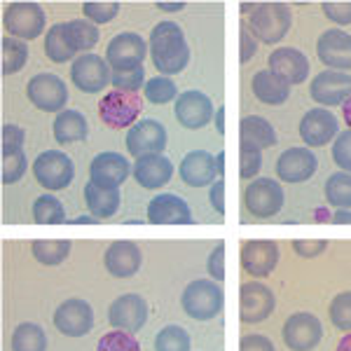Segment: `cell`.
Returning a JSON list of instances; mask_svg holds the SVG:
<instances>
[{"mask_svg": "<svg viewBox=\"0 0 351 351\" xmlns=\"http://www.w3.org/2000/svg\"><path fill=\"white\" fill-rule=\"evenodd\" d=\"M54 326L66 337H84L94 328V309L87 300L71 298L54 311Z\"/></svg>", "mask_w": 351, "mask_h": 351, "instance_id": "9a60e30c", "label": "cell"}, {"mask_svg": "<svg viewBox=\"0 0 351 351\" xmlns=\"http://www.w3.org/2000/svg\"><path fill=\"white\" fill-rule=\"evenodd\" d=\"M64 33H66L68 43H71V47L75 49V52H84V54L92 52L101 38L99 26L92 24L89 19H84V16L82 19L64 21Z\"/></svg>", "mask_w": 351, "mask_h": 351, "instance_id": "1f68e13d", "label": "cell"}, {"mask_svg": "<svg viewBox=\"0 0 351 351\" xmlns=\"http://www.w3.org/2000/svg\"><path fill=\"white\" fill-rule=\"evenodd\" d=\"M284 342L291 351H314L324 339V326L311 311H298L284 324Z\"/></svg>", "mask_w": 351, "mask_h": 351, "instance_id": "30bf717a", "label": "cell"}, {"mask_svg": "<svg viewBox=\"0 0 351 351\" xmlns=\"http://www.w3.org/2000/svg\"><path fill=\"white\" fill-rule=\"evenodd\" d=\"M319 169V160H316L314 150L309 148H288L281 152V157L276 160V176L284 183H304Z\"/></svg>", "mask_w": 351, "mask_h": 351, "instance_id": "7402d4cb", "label": "cell"}, {"mask_svg": "<svg viewBox=\"0 0 351 351\" xmlns=\"http://www.w3.org/2000/svg\"><path fill=\"white\" fill-rule=\"evenodd\" d=\"M45 54H47L49 61L54 64H68L77 52L71 47L66 33H64V24H52L47 33H45Z\"/></svg>", "mask_w": 351, "mask_h": 351, "instance_id": "836d02e7", "label": "cell"}, {"mask_svg": "<svg viewBox=\"0 0 351 351\" xmlns=\"http://www.w3.org/2000/svg\"><path fill=\"white\" fill-rule=\"evenodd\" d=\"M82 14L92 24H108V21H112L120 14V3H115V0H104V3L89 0V3L82 5Z\"/></svg>", "mask_w": 351, "mask_h": 351, "instance_id": "b9f144b4", "label": "cell"}, {"mask_svg": "<svg viewBox=\"0 0 351 351\" xmlns=\"http://www.w3.org/2000/svg\"><path fill=\"white\" fill-rule=\"evenodd\" d=\"M269 71L288 84H302L309 77V59L298 47H276L269 54Z\"/></svg>", "mask_w": 351, "mask_h": 351, "instance_id": "cb8c5ba5", "label": "cell"}, {"mask_svg": "<svg viewBox=\"0 0 351 351\" xmlns=\"http://www.w3.org/2000/svg\"><path fill=\"white\" fill-rule=\"evenodd\" d=\"M330 324L342 332H351V291L337 293L328 307Z\"/></svg>", "mask_w": 351, "mask_h": 351, "instance_id": "60d3db41", "label": "cell"}, {"mask_svg": "<svg viewBox=\"0 0 351 351\" xmlns=\"http://www.w3.org/2000/svg\"><path fill=\"white\" fill-rule=\"evenodd\" d=\"M110 84L117 92H134L138 94V89L145 87V71L141 68H132V71H112Z\"/></svg>", "mask_w": 351, "mask_h": 351, "instance_id": "ee69618b", "label": "cell"}, {"mask_svg": "<svg viewBox=\"0 0 351 351\" xmlns=\"http://www.w3.org/2000/svg\"><path fill=\"white\" fill-rule=\"evenodd\" d=\"M326 248H328V241H324V239H298V241H293V251H295L300 258H319Z\"/></svg>", "mask_w": 351, "mask_h": 351, "instance_id": "816d5d0a", "label": "cell"}, {"mask_svg": "<svg viewBox=\"0 0 351 351\" xmlns=\"http://www.w3.org/2000/svg\"><path fill=\"white\" fill-rule=\"evenodd\" d=\"M213 122H216V132L223 136L225 134V106L216 108V117H213Z\"/></svg>", "mask_w": 351, "mask_h": 351, "instance_id": "6f0895ef", "label": "cell"}, {"mask_svg": "<svg viewBox=\"0 0 351 351\" xmlns=\"http://www.w3.org/2000/svg\"><path fill=\"white\" fill-rule=\"evenodd\" d=\"M239 40H241V49H239V61L241 64H248V61L256 56V52H258V40H256V36H253L251 31H248V26L246 24H241L239 26Z\"/></svg>", "mask_w": 351, "mask_h": 351, "instance_id": "f5cc1de1", "label": "cell"}, {"mask_svg": "<svg viewBox=\"0 0 351 351\" xmlns=\"http://www.w3.org/2000/svg\"><path fill=\"white\" fill-rule=\"evenodd\" d=\"M335 351H351V332H347V335H344L342 339H339Z\"/></svg>", "mask_w": 351, "mask_h": 351, "instance_id": "6125c7cd", "label": "cell"}, {"mask_svg": "<svg viewBox=\"0 0 351 351\" xmlns=\"http://www.w3.org/2000/svg\"><path fill=\"white\" fill-rule=\"evenodd\" d=\"M132 176L136 178V183L145 190H160L171 180L173 176V164L169 157L164 155H148L141 157L134 162V171Z\"/></svg>", "mask_w": 351, "mask_h": 351, "instance_id": "4316f807", "label": "cell"}, {"mask_svg": "<svg viewBox=\"0 0 351 351\" xmlns=\"http://www.w3.org/2000/svg\"><path fill=\"white\" fill-rule=\"evenodd\" d=\"M134 171V164L122 152H99L89 164V180L99 188L120 190Z\"/></svg>", "mask_w": 351, "mask_h": 351, "instance_id": "4fadbf2b", "label": "cell"}, {"mask_svg": "<svg viewBox=\"0 0 351 351\" xmlns=\"http://www.w3.org/2000/svg\"><path fill=\"white\" fill-rule=\"evenodd\" d=\"M24 152V129L19 124H3V155Z\"/></svg>", "mask_w": 351, "mask_h": 351, "instance_id": "c3c4849f", "label": "cell"}, {"mask_svg": "<svg viewBox=\"0 0 351 351\" xmlns=\"http://www.w3.org/2000/svg\"><path fill=\"white\" fill-rule=\"evenodd\" d=\"M316 54L330 71L351 68V33L342 28H328L316 40Z\"/></svg>", "mask_w": 351, "mask_h": 351, "instance_id": "44dd1931", "label": "cell"}, {"mask_svg": "<svg viewBox=\"0 0 351 351\" xmlns=\"http://www.w3.org/2000/svg\"><path fill=\"white\" fill-rule=\"evenodd\" d=\"M155 8L162 10V12H183L185 3H155Z\"/></svg>", "mask_w": 351, "mask_h": 351, "instance_id": "9f6ffc18", "label": "cell"}, {"mask_svg": "<svg viewBox=\"0 0 351 351\" xmlns=\"http://www.w3.org/2000/svg\"><path fill=\"white\" fill-rule=\"evenodd\" d=\"M321 10H324V14L332 24H337V26L351 24V0H344V3H339V0H332V3L326 0V3L321 5Z\"/></svg>", "mask_w": 351, "mask_h": 351, "instance_id": "681fc988", "label": "cell"}, {"mask_svg": "<svg viewBox=\"0 0 351 351\" xmlns=\"http://www.w3.org/2000/svg\"><path fill=\"white\" fill-rule=\"evenodd\" d=\"M150 61L160 75L169 77L183 73L190 64V47L185 33L176 21H160L148 36Z\"/></svg>", "mask_w": 351, "mask_h": 351, "instance_id": "6da1fadb", "label": "cell"}, {"mask_svg": "<svg viewBox=\"0 0 351 351\" xmlns=\"http://www.w3.org/2000/svg\"><path fill=\"white\" fill-rule=\"evenodd\" d=\"M110 77L112 73L108 61L94 52L80 54L71 66V80L84 94H99L101 89L108 87Z\"/></svg>", "mask_w": 351, "mask_h": 351, "instance_id": "8fae6325", "label": "cell"}, {"mask_svg": "<svg viewBox=\"0 0 351 351\" xmlns=\"http://www.w3.org/2000/svg\"><path fill=\"white\" fill-rule=\"evenodd\" d=\"M208 202H211L213 211L225 216V180L223 178L211 185V190H208Z\"/></svg>", "mask_w": 351, "mask_h": 351, "instance_id": "11a10c76", "label": "cell"}, {"mask_svg": "<svg viewBox=\"0 0 351 351\" xmlns=\"http://www.w3.org/2000/svg\"><path fill=\"white\" fill-rule=\"evenodd\" d=\"M183 311L195 321H211L225 307V291L223 284L213 279H195L185 286L180 298Z\"/></svg>", "mask_w": 351, "mask_h": 351, "instance_id": "3957f363", "label": "cell"}, {"mask_svg": "<svg viewBox=\"0 0 351 351\" xmlns=\"http://www.w3.org/2000/svg\"><path fill=\"white\" fill-rule=\"evenodd\" d=\"M284 188L274 178H253L243 192V206L253 218H271L284 208Z\"/></svg>", "mask_w": 351, "mask_h": 351, "instance_id": "ba28073f", "label": "cell"}, {"mask_svg": "<svg viewBox=\"0 0 351 351\" xmlns=\"http://www.w3.org/2000/svg\"><path fill=\"white\" fill-rule=\"evenodd\" d=\"M143 110V96L112 89L99 101V117L110 129H132Z\"/></svg>", "mask_w": 351, "mask_h": 351, "instance_id": "5b68a950", "label": "cell"}, {"mask_svg": "<svg viewBox=\"0 0 351 351\" xmlns=\"http://www.w3.org/2000/svg\"><path fill=\"white\" fill-rule=\"evenodd\" d=\"M141 263H143V253L134 241H112L104 256L106 269L115 279H132L141 269Z\"/></svg>", "mask_w": 351, "mask_h": 351, "instance_id": "d4e9b609", "label": "cell"}, {"mask_svg": "<svg viewBox=\"0 0 351 351\" xmlns=\"http://www.w3.org/2000/svg\"><path fill=\"white\" fill-rule=\"evenodd\" d=\"M239 134H241V143H248L253 148H274L276 145V129L271 127L269 120L260 115H246L239 122Z\"/></svg>", "mask_w": 351, "mask_h": 351, "instance_id": "f546056e", "label": "cell"}, {"mask_svg": "<svg viewBox=\"0 0 351 351\" xmlns=\"http://www.w3.org/2000/svg\"><path fill=\"white\" fill-rule=\"evenodd\" d=\"M309 96L326 108L344 106V101L351 96V75L344 71H321L311 80Z\"/></svg>", "mask_w": 351, "mask_h": 351, "instance_id": "d6986e66", "label": "cell"}, {"mask_svg": "<svg viewBox=\"0 0 351 351\" xmlns=\"http://www.w3.org/2000/svg\"><path fill=\"white\" fill-rule=\"evenodd\" d=\"M33 176L47 192H59L71 185L75 167L64 150H45L33 162Z\"/></svg>", "mask_w": 351, "mask_h": 351, "instance_id": "8992f818", "label": "cell"}, {"mask_svg": "<svg viewBox=\"0 0 351 351\" xmlns=\"http://www.w3.org/2000/svg\"><path fill=\"white\" fill-rule=\"evenodd\" d=\"M31 253L40 265L56 267V265L64 263V260L68 258V253H71V241L68 239H52V241L38 239V241H33Z\"/></svg>", "mask_w": 351, "mask_h": 351, "instance_id": "e575fe53", "label": "cell"}, {"mask_svg": "<svg viewBox=\"0 0 351 351\" xmlns=\"http://www.w3.org/2000/svg\"><path fill=\"white\" fill-rule=\"evenodd\" d=\"M150 54L145 38L138 33H117L115 38L106 47V61H108L110 71H132V68H141L145 56Z\"/></svg>", "mask_w": 351, "mask_h": 351, "instance_id": "9c48e42d", "label": "cell"}, {"mask_svg": "<svg viewBox=\"0 0 351 351\" xmlns=\"http://www.w3.org/2000/svg\"><path fill=\"white\" fill-rule=\"evenodd\" d=\"M3 75H14L19 73L21 68L26 66L28 61V45L19 38H12V36H5L3 43Z\"/></svg>", "mask_w": 351, "mask_h": 351, "instance_id": "8d00e7d4", "label": "cell"}, {"mask_svg": "<svg viewBox=\"0 0 351 351\" xmlns=\"http://www.w3.org/2000/svg\"><path fill=\"white\" fill-rule=\"evenodd\" d=\"M12 351H47V335L38 324H19L12 332Z\"/></svg>", "mask_w": 351, "mask_h": 351, "instance_id": "d590c367", "label": "cell"}, {"mask_svg": "<svg viewBox=\"0 0 351 351\" xmlns=\"http://www.w3.org/2000/svg\"><path fill=\"white\" fill-rule=\"evenodd\" d=\"M342 117H344V122H347V127L351 129V96L344 101V106H342Z\"/></svg>", "mask_w": 351, "mask_h": 351, "instance_id": "94428289", "label": "cell"}, {"mask_svg": "<svg viewBox=\"0 0 351 351\" xmlns=\"http://www.w3.org/2000/svg\"><path fill=\"white\" fill-rule=\"evenodd\" d=\"M339 136V122L328 108H311L300 120V138L311 148H324Z\"/></svg>", "mask_w": 351, "mask_h": 351, "instance_id": "e0dca14e", "label": "cell"}, {"mask_svg": "<svg viewBox=\"0 0 351 351\" xmlns=\"http://www.w3.org/2000/svg\"><path fill=\"white\" fill-rule=\"evenodd\" d=\"M96 351H141V344L132 332L112 330V332H106V335L99 339Z\"/></svg>", "mask_w": 351, "mask_h": 351, "instance_id": "f6af8a7d", "label": "cell"}, {"mask_svg": "<svg viewBox=\"0 0 351 351\" xmlns=\"http://www.w3.org/2000/svg\"><path fill=\"white\" fill-rule=\"evenodd\" d=\"M3 26L12 38L36 40L45 33L47 14L38 3H10L3 12Z\"/></svg>", "mask_w": 351, "mask_h": 351, "instance_id": "277c9868", "label": "cell"}, {"mask_svg": "<svg viewBox=\"0 0 351 351\" xmlns=\"http://www.w3.org/2000/svg\"><path fill=\"white\" fill-rule=\"evenodd\" d=\"M164 148H167V129H164L162 122L152 120V117L138 120L127 132V152L134 160L148 155H162Z\"/></svg>", "mask_w": 351, "mask_h": 351, "instance_id": "7c38bea8", "label": "cell"}, {"mask_svg": "<svg viewBox=\"0 0 351 351\" xmlns=\"http://www.w3.org/2000/svg\"><path fill=\"white\" fill-rule=\"evenodd\" d=\"M120 190H106V188H99V185H94L92 180H89L87 185H84V204H87L89 213H92L94 218H110L117 213V208H120Z\"/></svg>", "mask_w": 351, "mask_h": 351, "instance_id": "4dcf8cb0", "label": "cell"}, {"mask_svg": "<svg viewBox=\"0 0 351 351\" xmlns=\"http://www.w3.org/2000/svg\"><path fill=\"white\" fill-rule=\"evenodd\" d=\"M148 223L190 225V223H195V220H192V211L183 197L173 195V192H162V195L152 197L148 204Z\"/></svg>", "mask_w": 351, "mask_h": 351, "instance_id": "603a6c76", "label": "cell"}, {"mask_svg": "<svg viewBox=\"0 0 351 351\" xmlns=\"http://www.w3.org/2000/svg\"><path fill=\"white\" fill-rule=\"evenodd\" d=\"M326 202L337 211H351V173L337 171L326 178Z\"/></svg>", "mask_w": 351, "mask_h": 351, "instance_id": "d6a6232c", "label": "cell"}, {"mask_svg": "<svg viewBox=\"0 0 351 351\" xmlns=\"http://www.w3.org/2000/svg\"><path fill=\"white\" fill-rule=\"evenodd\" d=\"M89 136V124L87 117L75 108H66L64 112H59L54 120V138L59 145L68 143H77L84 141Z\"/></svg>", "mask_w": 351, "mask_h": 351, "instance_id": "f1b7e54d", "label": "cell"}, {"mask_svg": "<svg viewBox=\"0 0 351 351\" xmlns=\"http://www.w3.org/2000/svg\"><path fill=\"white\" fill-rule=\"evenodd\" d=\"M239 258H241L243 271H246L248 276H256V281H258V279H263V276H269L271 271L276 269L281 253H279L276 241H271V239H248L241 243Z\"/></svg>", "mask_w": 351, "mask_h": 351, "instance_id": "2e32d148", "label": "cell"}, {"mask_svg": "<svg viewBox=\"0 0 351 351\" xmlns=\"http://www.w3.org/2000/svg\"><path fill=\"white\" fill-rule=\"evenodd\" d=\"M251 89H253V94H256V99L267 106H281V104H286L288 96H291V84L286 80H281L279 75H274L269 68L258 71L256 75L251 77Z\"/></svg>", "mask_w": 351, "mask_h": 351, "instance_id": "83f0119b", "label": "cell"}, {"mask_svg": "<svg viewBox=\"0 0 351 351\" xmlns=\"http://www.w3.org/2000/svg\"><path fill=\"white\" fill-rule=\"evenodd\" d=\"M216 167H218V176L223 178V173H225V152L223 150L216 155Z\"/></svg>", "mask_w": 351, "mask_h": 351, "instance_id": "be15d7a7", "label": "cell"}, {"mask_svg": "<svg viewBox=\"0 0 351 351\" xmlns=\"http://www.w3.org/2000/svg\"><path fill=\"white\" fill-rule=\"evenodd\" d=\"M192 339L183 326H164L155 337V351H190Z\"/></svg>", "mask_w": 351, "mask_h": 351, "instance_id": "f35d334b", "label": "cell"}, {"mask_svg": "<svg viewBox=\"0 0 351 351\" xmlns=\"http://www.w3.org/2000/svg\"><path fill=\"white\" fill-rule=\"evenodd\" d=\"M332 223L351 225V211H335V213H332Z\"/></svg>", "mask_w": 351, "mask_h": 351, "instance_id": "680465c9", "label": "cell"}, {"mask_svg": "<svg viewBox=\"0 0 351 351\" xmlns=\"http://www.w3.org/2000/svg\"><path fill=\"white\" fill-rule=\"evenodd\" d=\"M33 218L40 225H61L66 223V211L64 204H61L52 192H45L33 202Z\"/></svg>", "mask_w": 351, "mask_h": 351, "instance_id": "74e56055", "label": "cell"}, {"mask_svg": "<svg viewBox=\"0 0 351 351\" xmlns=\"http://www.w3.org/2000/svg\"><path fill=\"white\" fill-rule=\"evenodd\" d=\"M216 157L206 150H192L180 162V180L190 188H206L216 183Z\"/></svg>", "mask_w": 351, "mask_h": 351, "instance_id": "484cf974", "label": "cell"}, {"mask_svg": "<svg viewBox=\"0 0 351 351\" xmlns=\"http://www.w3.org/2000/svg\"><path fill=\"white\" fill-rule=\"evenodd\" d=\"M26 99L43 112H64L68 104V87L54 73H38L26 84Z\"/></svg>", "mask_w": 351, "mask_h": 351, "instance_id": "52a82bcc", "label": "cell"}, {"mask_svg": "<svg viewBox=\"0 0 351 351\" xmlns=\"http://www.w3.org/2000/svg\"><path fill=\"white\" fill-rule=\"evenodd\" d=\"M332 162L342 169L344 173H351V129L342 132L332 143Z\"/></svg>", "mask_w": 351, "mask_h": 351, "instance_id": "7dc6e473", "label": "cell"}, {"mask_svg": "<svg viewBox=\"0 0 351 351\" xmlns=\"http://www.w3.org/2000/svg\"><path fill=\"white\" fill-rule=\"evenodd\" d=\"M145 92V99L155 106H162V104H169V101H176L178 99V87L171 77H164V75H157V77H150L143 87Z\"/></svg>", "mask_w": 351, "mask_h": 351, "instance_id": "ab89813d", "label": "cell"}, {"mask_svg": "<svg viewBox=\"0 0 351 351\" xmlns=\"http://www.w3.org/2000/svg\"><path fill=\"white\" fill-rule=\"evenodd\" d=\"M241 12L248 14L246 26L258 43L276 45L286 38L293 24V12L286 3H243Z\"/></svg>", "mask_w": 351, "mask_h": 351, "instance_id": "7a4b0ae2", "label": "cell"}, {"mask_svg": "<svg viewBox=\"0 0 351 351\" xmlns=\"http://www.w3.org/2000/svg\"><path fill=\"white\" fill-rule=\"evenodd\" d=\"M71 223H75V225H96V223H101V220L94 218L92 213H89V216H77L75 220H71Z\"/></svg>", "mask_w": 351, "mask_h": 351, "instance_id": "91938a15", "label": "cell"}, {"mask_svg": "<svg viewBox=\"0 0 351 351\" xmlns=\"http://www.w3.org/2000/svg\"><path fill=\"white\" fill-rule=\"evenodd\" d=\"M260 169H263V150L253 148L248 143L239 145V176L243 180L258 178Z\"/></svg>", "mask_w": 351, "mask_h": 351, "instance_id": "7bdbcfd3", "label": "cell"}, {"mask_svg": "<svg viewBox=\"0 0 351 351\" xmlns=\"http://www.w3.org/2000/svg\"><path fill=\"white\" fill-rule=\"evenodd\" d=\"M28 169V160L24 152H16V155H3V183L12 185L16 180L24 178Z\"/></svg>", "mask_w": 351, "mask_h": 351, "instance_id": "bcb514c9", "label": "cell"}, {"mask_svg": "<svg viewBox=\"0 0 351 351\" xmlns=\"http://www.w3.org/2000/svg\"><path fill=\"white\" fill-rule=\"evenodd\" d=\"M108 321L115 330L124 332H138L148 321V302L138 293H124L115 298L108 307Z\"/></svg>", "mask_w": 351, "mask_h": 351, "instance_id": "5bb4252c", "label": "cell"}, {"mask_svg": "<svg viewBox=\"0 0 351 351\" xmlns=\"http://www.w3.org/2000/svg\"><path fill=\"white\" fill-rule=\"evenodd\" d=\"M239 304H241V321L243 324H263L271 316L276 307V298L260 281H246L239 288Z\"/></svg>", "mask_w": 351, "mask_h": 351, "instance_id": "ac0fdd59", "label": "cell"}, {"mask_svg": "<svg viewBox=\"0 0 351 351\" xmlns=\"http://www.w3.org/2000/svg\"><path fill=\"white\" fill-rule=\"evenodd\" d=\"M239 351H276L269 337L265 335H243L239 342Z\"/></svg>", "mask_w": 351, "mask_h": 351, "instance_id": "db71d44e", "label": "cell"}, {"mask_svg": "<svg viewBox=\"0 0 351 351\" xmlns=\"http://www.w3.org/2000/svg\"><path fill=\"white\" fill-rule=\"evenodd\" d=\"M206 269H208V276L218 284L225 281V243H218L216 248L211 251L208 256V263H206Z\"/></svg>", "mask_w": 351, "mask_h": 351, "instance_id": "f907efd6", "label": "cell"}, {"mask_svg": "<svg viewBox=\"0 0 351 351\" xmlns=\"http://www.w3.org/2000/svg\"><path fill=\"white\" fill-rule=\"evenodd\" d=\"M173 115L185 129H202L216 117V108H213V101L206 94L190 89V92H183L176 99Z\"/></svg>", "mask_w": 351, "mask_h": 351, "instance_id": "ffe728a7", "label": "cell"}]
</instances>
